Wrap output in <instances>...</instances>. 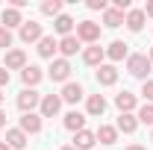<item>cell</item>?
Here are the masks:
<instances>
[{"label": "cell", "instance_id": "6da1fadb", "mask_svg": "<svg viewBox=\"0 0 153 150\" xmlns=\"http://www.w3.org/2000/svg\"><path fill=\"white\" fill-rule=\"evenodd\" d=\"M150 59H147V53H130L127 56V71H130V76H135V79H147V74H150Z\"/></svg>", "mask_w": 153, "mask_h": 150}, {"label": "cell", "instance_id": "7a4b0ae2", "mask_svg": "<svg viewBox=\"0 0 153 150\" xmlns=\"http://www.w3.org/2000/svg\"><path fill=\"white\" fill-rule=\"evenodd\" d=\"M76 38L85 41V44H97L100 41V24H94V21H79L76 24Z\"/></svg>", "mask_w": 153, "mask_h": 150}, {"label": "cell", "instance_id": "3957f363", "mask_svg": "<svg viewBox=\"0 0 153 150\" xmlns=\"http://www.w3.org/2000/svg\"><path fill=\"white\" fill-rule=\"evenodd\" d=\"M47 76L53 82H71V62L68 59H53L50 68H47Z\"/></svg>", "mask_w": 153, "mask_h": 150}, {"label": "cell", "instance_id": "277c9868", "mask_svg": "<svg viewBox=\"0 0 153 150\" xmlns=\"http://www.w3.org/2000/svg\"><path fill=\"white\" fill-rule=\"evenodd\" d=\"M18 38L24 41V44H33V41L38 44V41L44 38L41 24H38V21H24V24H21V30H18Z\"/></svg>", "mask_w": 153, "mask_h": 150}, {"label": "cell", "instance_id": "5b68a950", "mask_svg": "<svg viewBox=\"0 0 153 150\" xmlns=\"http://www.w3.org/2000/svg\"><path fill=\"white\" fill-rule=\"evenodd\" d=\"M36 106H41V94L36 88H24L18 94V109L24 115H30V112H36Z\"/></svg>", "mask_w": 153, "mask_h": 150}, {"label": "cell", "instance_id": "8992f818", "mask_svg": "<svg viewBox=\"0 0 153 150\" xmlns=\"http://www.w3.org/2000/svg\"><path fill=\"white\" fill-rule=\"evenodd\" d=\"M41 118H53V115H59V109H62V97L59 94H41Z\"/></svg>", "mask_w": 153, "mask_h": 150}, {"label": "cell", "instance_id": "52a82bcc", "mask_svg": "<svg viewBox=\"0 0 153 150\" xmlns=\"http://www.w3.org/2000/svg\"><path fill=\"white\" fill-rule=\"evenodd\" d=\"M115 106L121 109V115H133L135 106H138V97H135L133 91H127V88H124L121 94H115Z\"/></svg>", "mask_w": 153, "mask_h": 150}, {"label": "cell", "instance_id": "ba28073f", "mask_svg": "<svg viewBox=\"0 0 153 150\" xmlns=\"http://www.w3.org/2000/svg\"><path fill=\"white\" fill-rule=\"evenodd\" d=\"M103 59H106V47H100V44H88V47L82 50V62L91 65V68H100Z\"/></svg>", "mask_w": 153, "mask_h": 150}, {"label": "cell", "instance_id": "9c48e42d", "mask_svg": "<svg viewBox=\"0 0 153 150\" xmlns=\"http://www.w3.org/2000/svg\"><path fill=\"white\" fill-rule=\"evenodd\" d=\"M6 71H24L27 68V53L18 50V47H12V50H6V65H3Z\"/></svg>", "mask_w": 153, "mask_h": 150}, {"label": "cell", "instance_id": "30bf717a", "mask_svg": "<svg viewBox=\"0 0 153 150\" xmlns=\"http://www.w3.org/2000/svg\"><path fill=\"white\" fill-rule=\"evenodd\" d=\"M59 97H62V103H79V100L85 97V91H82V85H79V82H65Z\"/></svg>", "mask_w": 153, "mask_h": 150}, {"label": "cell", "instance_id": "8fae6325", "mask_svg": "<svg viewBox=\"0 0 153 150\" xmlns=\"http://www.w3.org/2000/svg\"><path fill=\"white\" fill-rule=\"evenodd\" d=\"M144 9H130L127 15H124V24H127V30L130 33H141V27H144Z\"/></svg>", "mask_w": 153, "mask_h": 150}, {"label": "cell", "instance_id": "7c38bea8", "mask_svg": "<svg viewBox=\"0 0 153 150\" xmlns=\"http://www.w3.org/2000/svg\"><path fill=\"white\" fill-rule=\"evenodd\" d=\"M97 144V135L91 130H79L74 132V150H91Z\"/></svg>", "mask_w": 153, "mask_h": 150}, {"label": "cell", "instance_id": "4fadbf2b", "mask_svg": "<svg viewBox=\"0 0 153 150\" xmlns=\"http://www.w3.org/2000/svg\"><path fill=\"white\" fill-rule=\"evenodd\" d=\"M115 82H118V68L103 62L97 68V85H115Z\"/></svg>", "mask_w": 153, "mask_h": 150}, {"label": "cell", "instance_id": "5bb4252c", "mask_svg": "<svg viewBox=\"0 0 153 150\" xmlns=\"http://www.w3.org/2000/svg\"><path fill=\"white\" fill-rule=\"evenodd\" d=\"M24 24V18H21V9H12V6H6L3 9V15H0V27H6V30H12V27H18Z\"/></svg>", "mask_w": 153, "mask_h": 150}, {"label": "cell", "instance_id": "9a60e30c", "mask_svg": "<svg viewBox=\"0 0 153 150\" xmlns=\"http://www.w3.org/2000/svg\"><path fill=\"white\" fill-rule=\"evenodd\" d=\"M41 68L38 65H27L24 71H21V79H24V88H36L38 82H41Z\"/></svg>", "mask_w": 153, "mask_h": 150}, {"label": "cell", "instance_id": "2e32d148", "mask_svg": "<svg viewBox=\"0 0 153 150\" xmlns=\"http://www.w3.org/2000/svg\"><path fill=\"white\" fill-rule=\"evenodd\" d=\"M18 130H21V132H27V135H36V132H41V115H36V112L24 115Z\"/></svg>", "mask_w": 153, "mask_h": 150}, {"label": "cell", "instance_id": "e0dca14e", "mask_svg": "<svg viewBox=\"0 0 153 150\" xmlns=\"http://www.w3.org/2000/svg\"><path fill=\"white\" fill-rule=\"evenodd\" d=\"M56 50H59V41L53 36H44L41 41H38V56H41V59H50V62H53Z\"/></svg>", "mask_w": 153, "mask_h": 150}, {"label": "cell", "instance_id": "ac0fdd59", "mask_svg": "<svg viewBox=\"0 0 153 150\" xmlns=\"http://www.w3.org/2000/svg\"><path fill=\"white\" fill-rule=\"evenodd\" d=\"M79 38L76 36H65V38H59V53H62V59H68V56H76V50H79Z\"/></svg>", "mask_w": 153, "mask_h": 150}, {"label": "cell", "instance_id": "d6986e66", "mask_svg": "<svg viewBox=\"0 0 153 150\" xmlns=\"http://www.w3.org/2000/svg\"><path fill=\"white\" fill-rule=\"evenodd\" d=\"M85 112L91 115V118H100V115L106 112V97H103V94H88V103H85Z\"/></svg>", "mask_w": 153, "mask_h": 150}, {"label": "cell", "instance_id": "ffe728a7", "mask_svg": "<svg viewBox=\"0 0 153 150\" xmlns=\"http://www.w3.org/2000/svg\"><path fill=\"white\" fill-rule=\"evenodd\" d=\"M130 56V44L127 41H112L109 47H106V59H112V62H121V59Z\"/></svg>", "mask_w": 153, "mask_h": 150}, {"label": "cell", "instance_id": "44dd1931", "mask_svg": "<svg viewBox=\"0 0 153 150\" xmlns=\"http://www.w3.org/2000/svg\"><path fill=\"white\" fill-rule=\"evenodd\" d=\"M65 130H71V132H79V130H85V115L82 112H76V109H71V112L65 115Z\"/></svg>", "mask_w": 153, "mask_h": 150}, {"label": "cell", "instance_id": "7402d4cb", "mask_svg": "<svg viewBox=\"0 0 153 150\" xmlns=\"http://www.w3.org/2000/svg\"><path fill=\"white\" fill-rule=\"evenodd\" d=\"M27 141H30V135L21 132L18 127H15V130H6V144H9L12 150H24V147H27Z\"/></svg>", "mask_w": 153, "mask_h": 150}, {"label": "cell", "instance_id": "603a6c76", "mask_svg": "<svg viewBox=\"0 0 153 150\" xmlns=\"http://www.w3.org/2000/svg\"><path fill=\"white\" fill-rule=\"evenodd\" d=\"M94 135H97V141H100V144H106V147L118 141V130H115V127H109V124H100V130H97Z\"/></svg>", "mask_w": 153, "mask_h": 150}, {"label": "cell", "instance_id": "cb8c5ba5", "mask_svg": "<svg viewBox=\"0 0 153 150\" xmlns=\"http://www.w3.org/2000/svg\"><path fill=\"white\" fill-rule=\"evenodd\" d=\"M135 127H138V118L135 115H118V124H115V130L118 132H135Z\"/></svg>", "mask_w": 153, "mask_h": 150}, {"label": "cell", "instance_id": "d4e9b609", "mask_svg": "<svg viewBox=\"0 0 153 150\" xmlns=\"http://www.w3.org/2000/svg\"><path fill=\"white\" fill-rule=\"evenodd\" d=\"M53 30H56L59 36H71V30H74V18L71 15H59V18H53Z\"/></svg>", "mask_w": 153, "mask_h": 150}, {"label": "cell", "instance_id": "484cf974", "mask_svg": "<svg viewBox=\"0 0 153 150\" xmlns=\"http://www.w3.org/2000/svg\"><path fill=\"white\" fill-rule=\"evenodd\" d=\"M103 24H106V27H121V24H124V12H118V9H112V6H109V9H106V12H103Z\"/></svg>", "mask_w": 153, "mask_h": 150}, {"label": "cell", "instance_id": "4316f807", "mask_svg": "<svg viewBox=\"0 0 153 150\" xmlns=\"http://www.w3.org/2000/svg\"><path fill=\"white\" fill-rule=\"evenodd\" d=\"M41 12L50 15V18H59L62 15V0H44L41 3Z\"/></svg>", "mask_w": 153, "mask_h": 150}, {"label": "cell", "instance_id": "83f0119b", "mask_svg": "<svg viewBox=\"0 0 153 150\" xmlns=\"http://www.w3.org/2000/svg\"><path fill=\"white\" fill-rule=\"evenodd\" d=\"M141 124H147V127H153V103H144L141 109H138V115H135Z\"/></svg>", "mask_w": 153, "mask_h": 150}, {"label": "cell", "instance_id": "f1b7e54d", "mask_svg": "<svg viewBox=\"0 0 153 150\" xmlns=\"http://www.w3.org/2000/svg\"><path fill=\"white\" fill-rule=\"evenodd\" d=\"M0 47L12 50V30H6V27H0Z\"/></svg>", "mask_w": 153, "mask_h": 150}, {"label": "cell", "instance_id": "f546056e", "mask_svg": "<svg viewBox=\"0 0 153 150\" xmlns=\"http://www.w3.org/2000/svg\"><path fill=\"white\" fill-rule=\"evenodd\" d=\"M141 94H144L147 103H153V79H144V82H141Z\"/></svg>", "mask_w": 153, "mask_h": 150}, {"label": "cell", "instance_id": "4dcf8cb0", "mask_svg": "<svg viewBox=\"0 0 153 150\" xmlns=\"http://www.w3.org/2000/svg\"><path fill=\"white\" fill-rule=\"evenodd\" d=\"M85 6H88V9H94V12H106V9H109V3H106V0H88Z\"/></svg>", "mask_w": 153, "mask_h": 150}, {"label": "cell", "instance_id": "1f68e13d", "mask_svg": "<svg viewBox=\"0 0 153 150\" xmlns=\"http://www.w3.org/2000/svg\"><path fill=\"white\" fill-rule=\"evenodd\" d=\"M3 85H9V71H6V68H0V88H3Z\"/></svg>", "mask_w": 153, "mask_h": 150}, {"label": "cell", "instance_id": "d6a6232c", "mask_svg": "<svg viewBox=\"0 0 153 150\" xmlns=\"http://www.w3.org/2000/svg\"><path fill=\"white\" fill-rule=\"evenodd\" d=\"M144 18H153V0H147V6H144Z\"/></svg>", "mask_w": 153, "mask_h": 150}, {"label": "cell", "instance_id": "836d02e7", "mask_svg": "<svg viewBox=\"0 0 153 150\" xmlns=\"http://www.w3.org/2000/svg\"><path fill=\"white\" fill-rule=\"evenodd\" d=\"M3 127H6V112L0 109V130H3Z\"/></svg>", "mask_w": 153, "mask_h": 150}, {"label": "cell", "instance_id": "e575fe53", "mask_svg": "<svg viewBox=\"0 0 153 150\" xmlns=\"http://www.w3.org/2000/svg\"><path fill=\"white\" fill-rule=\"evenodd\" d=\"M127 150H147V147H141V144H130Z\"/></svg>", "mask_w": 153, "mask_h": 150}, {"label": "cell", "instance_id": "d590c367", "mask_svg": "<svg viewBox=\"0 0 153 150\" xmlns=\"http://www.w3.org/2000/svg\"><path fill=\"white\" fill-rule=\"evenodd\" d=\"M0 150H12V147H9V144H6V141H0Z\"/></svg>", "mask_w": 153, "mask_h": 150}, {"label": "cell", "instance_id": "8d00e7d4", "mask_svg": "<svg viewBox=\"0 0 153 150\" xmlns=\"http://www.w3.org/2000/svg\"><path fill=\"white\" fill-rule=\"evenodd\" d=\"M147 59H150V65H153V47H150V50H147Z\"/></svg>", "mask_w": 153, "mask_h": 150}, {"label": "cell", "instance_id": "74e56055", "mask_svg": "<svg viewBox=\"0 0 153 150\" xmlns=\"http://www.w3.org/2000/svg\"><path fill=\"white\" fill-rule=\"evenodd\" d=\"M59 150H74V144H65V147H59Z\"/></svg>", "mask_w": 153, "mask_h": 150}, {"label": "cell", "instance_id": "f35d334b", "mask_svg": "<svg viewBox=\"0 0 153 150\" xmlns=\"http://www.w3.org/2000/svg\"><path fill=\"white\" fill-rule=\"evenodd\" d=\"M0 103H3V91H0Z\"/></svg>", "mask_w": 153, "mask_h": 150}, {"label": "cell", "instance_id": "ab89813d", "mask_svg": "<svg viewBox=\"0 0 153 150\" xmlns=\"http://www.w3.org/2000/svg\"><path fill=\"white\" fill-rule=\"evenodd\" d=\"M150 141H153V132H150Z\"/></svg>", "mask_w": 153, "mask_h": 150}]
</instances>
